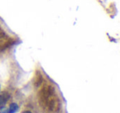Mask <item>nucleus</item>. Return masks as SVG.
<instances>
[{"label": "nucleus", "mask_w": 120, "mask_h": 113, "mask_svg": "<svg viewBox=\"0 0 120 113\" xmlns=\"http://www.w3.org/2000/svg\"><path fill=\"white\" fill-rule=\"evenodd\" d=\"M1 113H10L8 111V109H6V110H3L2 111H1Z\"/></svg>", "instance_id": "7ed1b4c3"}, {"label": "nucleus", "mask_w": 120, "mask_h": 113, "mask_svg": "<svg viewBox=\"0 0 120 113\" xmlns=\"http://www.w3.org/2000/svg\"><path fill=\"white\" fill-rule=\"evenodd\" d=\"M9 99V95L6 93H4L2 94H0V110H2L4 106L6 105L7 101Z\"/></svg>", "instance_id": "f257e3e1"}, {"label": "nucleus", "mask_w": 120, "mask_h": 113, "mask_svg": "<svg viewBox=\"0 0 120 113\" xmlns=\"http://www.w3.org/2000/svg\"><path fill=\"white\" fill-rule=\"evenodd\" d=\"M23 113H31L30 111H24Z\"/></svg>", "instance_id": "20e7f679"}, {"label": "nucleus", "mask_w": 120, "mask_h": 113, "mask_svg": "<svg viewBox=\"0 0 120 113\" xmlns=\"http://www.w3.org/2000/svg\"><path fill=\"white\" fill-rule=\"evenodd\" d=\"M19 107H18V105L17 103H11L10 106H9L8 108V111L10 113H15L18 111Z\"/></svg>", "instance_id": "f03ea898"}]
</instances>
